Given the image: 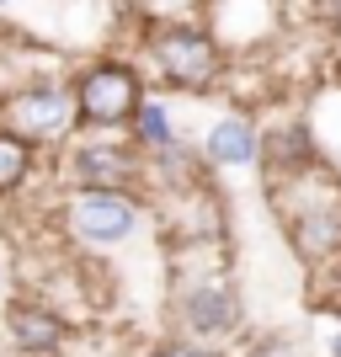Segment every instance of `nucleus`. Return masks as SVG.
Returning <instances> with one entry per match:
<instances>
[{"instance_id": "nucleus-1", "label": "nucleus", "mask_w": 341, "mask_h": 357, "mask_svg": "<svg viewBox=\"0 0 341 357\" xmlns=\"http://www.w3.org/2000/svg\"><path fill=\"white\" fill-rule=\"evenodd\" d=\"M155 64L171 86H187V91H203L213 75H219V48L213 38L197 27H165L155 38Z\"/></svg>"}, {"instance_id": "nucleus-2", "label": "nucleus", "mask_w": 341, "mask_h": 357, "mask_svg": "<svg viewBox=\"0 0 341 357\" xmlns=\"http://www.w3.org/2000/svg\"><path fill=\"white\" fill-rule=\"evenodd\" d=\"M288 235H294L304 261L341 256V187H336V176L326 181L320 197H310V203H298V213H288Z\"/></svg>"}, {"instance_id": "nucleus-3", "label": "nucleus", "mask_w": 341, "mask_h": 357, "mask_svg": "<svg viewBox=\"0 0 341 357\" xmlns=\"http://www.w3.org/2000/svg\"><path fill=\"white\" fill-rule=\"evenodd\" d=\"M134 107H139V80L123 64H96L75 91V112L86 123H123L134 118Z\"/></svg>"}, {"instance_id": "nucleus-4", "label": "nucleus", "mask_w": 341, "mask_h": 357, "mask_svg": "<svg viewBox=\"0 0 341 357\" xmlns=\"http://www.w3.org/2000/svg\"><path fill=\"white\" fill-rule=\"evenodd\" d=\"M70 224H75V235H80V240L112 245V240H128V235H134L139 208H134L123 192H86L80 203H75Z\"/></svg>"}, {"instance_id": "nucleus-5", "label": "nucleus", "mask_w": 341, "mask_h": 357, "mask_svg": "<svg viewBox=\"0 0 341 357\" xmlns=\"http://www.w3.org/2000/svg\"><path fill=\"white\" fill-rule=\"evenodd\" d=\"M181 320H187L192 336H229V331L240 326V304H235V294H229V283L208 278V283L181 294Z\"/></svg>"}, {"instance_id": "nucleus-6", "label": "nucleus", "mask_w": 341, "mask_h": 357, "mask_svg": "<svg viewBox=\"0 0 341 357\" xmlns=\"http://www.w3.org/2000/svg\"><path fill=\"white\" fill-rule=\"evenodd\" d=\"M11 118L22 134H64L75 123V96L59 86H32L11 102Z\"/></svg>"}, {"instance_id": "nucleus-7", "label": "nucleus", "mask_w": 341, "mask_h": 357, "mask_svg": "<svg viewBox=\"0 0 341 357\" xmlns=\"http://www.w3.org/2000/svg\"><path fill=\"white\" fill-rule=\"evenodd\" d=\"M75 171L86 181V192H118L123 181L134 176V155H128V149H112V144H86L75 155Z\"/></svg>"}, {"instance_id": "nucleus-8", "label": "nucleus", "mask_w": 341, "mask_h": 357, "mask_svg": "<svg viewBox=\"0 0 341 357\" xmlns=\"http://www.w3.org/2000/svg\"><path fill=\"white\" fill-rule=\"evenodd\" d=\"M262 155V139L245 118H224L213 123V134H208V160L213 165H251Z\"/></svg>"}, {"instance_id": "nucleus-9", "label": "nucleus", "mask_w": 341, "mask_h": 357, "mask_svg": "<svg viewBox=\"0 0 341 357\" xmlns=\"http://www.w3.org/2000/svg\"><path fill=\"white\" fill-rule=\"evenodd\" d=\"M11 342L22 347V352H54V347L64 342V320L48 314V310L22 304V310H11Z\"/></svg>"}, {"instance_id": "nucleus-10", "label": "nucleus", "mask_w": 341, "mask_h": 357, "mask_svg": "<svg viewBox=\"0 0 341 357\" xmlns=\"http://www.w3.org/2000/svg\"><path fill=\"white\" fill-rule=\"evenodd\" d=\"M27 165H32L27 139H22V134H0V197L11 192V187H22Z\"/></svg>"}, {"instance_id": "nucleus-11", "label": "nucleus", "mask_w": 341, "mask_h": 357, "mask_svg": "<svg viewBox=\"0 0 341 357\" xmlns=\"http://www.w3.org/2000/svg\"><path fill=\"white\" fill-rule=\"evenodd\" d=\"M134 118H139V139H144V144L171 149V123H165V107L160 102H139Z\"/></svg>"}, {"instance_id": "nucleus-12", "label": "nucleus", "mask_w": 341, "mask_h": 357, "mask_svg": "<svg viewBox=\"0 0 341 357\" xmlns=\"http://www.w3.org/2000/svg\"><path fill=\"white\" fill-rule=\"evenodd\" d=\"M155 357H208L203 347H192V342H171V347H160Z\"/></svg>"}, {"instance_id": "nucleus-13", "label": "nucleus", "mask_w": 341, "mask_h": 357, "mask_svg": "<svg viewBox=\"0 0 341 357\" xmlns=\"http://www.w3.org/2000/svg\"><path fill=\"white\" fill-rule=\"evenodd\" d=\"M256 357H294V347H288V342H267Z\"/></svg>"}, {"instance_id": "nucleus-14", "label": "nucleus", "mask_w": 341, "mask_h": 357, "mask_svg": "<svg viewBox=\"0 0 341 357\" xmlns=\"http://www.w3.org/2000/svg\"><path fill=\"white\" fill-rule=\"evenodd\" d=\"M331 357H341V331H336V336H331Z\"/></svg>"}]
</instances>
